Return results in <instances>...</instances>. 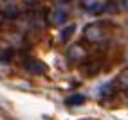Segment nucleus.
<instances>
[{
  "label": "nucleus",
  "mask_w": 128,
  "mask_h": 120,
  "mask_svg": "<svg viewBox=\"0 0 128 120\" xmlns=\"http://www.w3.org/2000/svg\"><path fill=\"white\" fill-rule=\"evenodd\" d=\"M83 38L87 41H90V43H98V41H101L105 38V31L99 23H90L83 31Z\"/></svg>",
  "instance_id": "1"
},
{
  "label": "nucleus",
  "mask_w": 128,
  "mask_h": 120,
  "mask_svg": "<svg viewBox=\"0 0 128 120\" xmlns=\"http://www.w3.org/2000/svg\"><path fill=\"white\" fill-rule=\"evenodd\" d=\"M24 68L29 74H36V75L47 72V65L44 61H40V59H34V57H27V59H25V61H24Z\"/></svg>",
  "instance_id": "2"
},
{
  "label": "nucleus",
  "mask_w": 128,
  "mask_h": 120,
  "mask_svg": "<svg viewBox=\"0 0 128 120\" xmlns=\"http://www.w3.org/2000/svg\"><path fill=\"white\" fill-rule=\"evenodd\" d=\"M65 20H67V13L63 9H54L49 14V23L50 25H62V23H65Z\"/></svg>",
  "instance_id": "3"
},
{
  "label": "nucleus",
  "mask_w": 128,
  "mask_h": 120,
  "mask_svg": "<svg viewBox=\"0 0 128 120\" xmlns=\"http://www.w3.org/2000/svg\"><path fill=\"white\" fill-rule=\"evenodd\" d=\"M116 86L121 88L123 91H128V68H124L123 72H119V75L116 77Z\"/></svg>",
  "instance_id": "4"
},
{
  "label": "nucleus",
  "mask_w": 128,
  "mask_h": 120,
  "mask_svg": "<svg viewBox=\"0 0 128 120\" xmlns=\"http://www.w3.org/2000/svg\"><path fill=\"white\" fill-rule=\"evenodd\" d=\"M67 56H69V59H72V61H78V59H83L85 57V50L80 45H72L69 48V52H67Z\"/></svg>",
  "instance_id": "5"
},
{
  "label": "nucleus",
  "mask_w": 128,
  "mask_h": 120,
  "mask_svg": "<svg viewBox=\"0 0 128 120\" xmlns=\"http://www.w3.org/2000/svg\"><path fill=\"white\" fill-rule=\"evenodd\" d=\"M74 32H76V23H70V25H67V27L62 29V32H60V40L63 41V43H67L72 36H74Z\"/></svg>",
  "instance_id": "6"
},
{
  "label": "nucleus",
  "mask_w": 128,
  "mask_h": 120,
  "mask_svg": "<svg viewBox=\"0 0 128 120\" xmlns=\"http://www.w3.org/2000/svg\"><path fill=\"white\" fill-rule=\"evenodd\" d=\"M85 100H87V97H85L83 93H74V95L67 97L65 104L67 106H81V104H85Z\"/></svg>",
  "instance_id": "7"
},
{
  "label": "nucleus",
  "mask_w": 128,
  "mask_h": 120,
  "mask_svg": "<svg viewBox=\"0 0 128 120\" xmlns=\"http://www.w3.org/2000/svg\"><path fill=\"white\" fill-rule=\"evenodd\" d=\"M114 86H116L114 81H112V82H105L103 86L98 90L99 97H112V95H114Z\"/></svg>",
  "instance_id": "8"
},
{
  "label": "nucleus",
  "mask_w": 128,
  "mask_h": 120,
  "mask_svg": "<svg viewBox=\"0 0 128 120\" xmlns=\"http://www.w3.org/2000/svg\"><path fill=\"white\" fill-rule=\"evenodd\" d=\"M4 14L7 16V18H14V16H18V7L16 5H7L4 9Z\"/></svg>",
  "instance_id": "9"
},
{
  "label": "nucleus",
  "mask_w": 128,
  "mask_h": 120,
  "mask_svg": "<svg viewBox=\"0 0 128 120\" xmlns=\"http://www.w3.org/2000/svg\"><path fill=\"white\" fill-rule=\"evenodd\" d=\"M117 2L116 0H108V2L105 4V13H117Z\"/></svg>",
  "instance_id": "10"
},
{
  "label": "nucleus",
  "mask_w": 128,
  "mask_h": 120,
  "mask_svg": "<svg viewBox=\"0 0 128 120\" xmlns=\"http://www.w3.org/2000/svg\"><path fill=\"white\" fill-rule=\"evenodd\" d=\"M54 2H58V4H65V2H69V0H54Z\"/></svg>",
  "instance_id": "11"
},
{
  "label": "nucleus",
  "mask_w": 128,
  "mask_h": 120,
  "mask_svg": "<svg viewBox=\"0 0 128 120\" xmlns=\"http://www.w3.org/2000/svg\"><path fill=\"white\" fill-rule=\"evenodd\" d=\"M124 4H126V7H128V0H124Z\"/></svg>",
  "instance_id": "12"
},
{
  "label": "nucleus",
  "mask_w": 128,
  "mask_h": 120,
  "mask_svg": "<svg viewBox=\"0 0 128 120\" xmlns=\"http://www.w3.org/2000/svg\"><path fill=\"white\" fill-rule=\"evenodd\" d=\"M87 120H88V118H87Z\"/></svg>",
  "instance_id": "13"
}]
</instances>
